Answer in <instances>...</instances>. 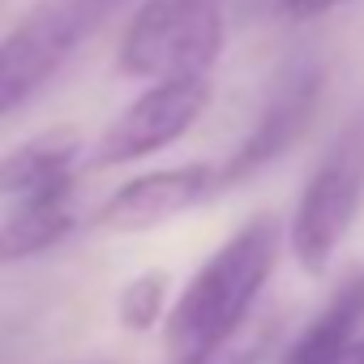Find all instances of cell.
I'll use <instances>...</instances> for the list:
<instances>
[{"instance_id": "obj_8", "label": "cell", "mask_w": 364, "mask_h": 364, "mask_svg": "<svg viewBox=\"0 0 364 364\" xmlns=\"http://www.w3.org/2000/svg\"><path fill=\"white\" fill-rule=\"evenodd\" d=\"M86 154V141L73 124L48 129L22 146H14L9 154H0V198H35L60 185L77 180V163Z\"/></svg>"}, {"instance_id": "obj_11", "label": "cell", "mask_w": 364, "mask_h": 364, "mask_svg": "<svg viewBox=\"0 0 364 364\" xmlns=\"http://www.w3.org/2000/svg\"><path fill=\"white\" fill-rule=\"evenodd\" d=\"M116 313H120V326L133 330V334L154 330V326L167 317V274H163V270H146V274L129 279V283L120 287Z\"/></svg>"}, {"instance_id": "obj_3", "label": "cell", "mask_w": 364, "mask_h": 364, "mask_svg": "<svg viewBox=\"0 0 364 364\" xmlns=\"http://www.w3.org/2000/svg\"><path fill=\"white\" fill-rule=\"evenodd\" d=\"M223 52L219 0H141L120 39V73L141 82L210 77Z\"/></svg>"}, {"instance_id": "obj_14", "label": "cell", "mask_w": 364, "mask_h": 364, "mask_svg": "<svg viewBox=\"0 0 364 364\" xmlns=\"http://www.w3.org/2000/svg\"><path fill=\"white\" fill-rule=\"evenodd\" d=\"M338 364H364V338H355V343L347 347V355H343Z\"/></svg>"}, {"instance_id": "obj_7", "label": "cell", "mask_w": 364, "mask_h": 364, "mask_svg": "<svg viewBox=\"0 0 364 364\" xmlns=\"http://www.w3.org/2000/svg\"><path fill=\"white\" fill-rule=\"evenodd\" d=\"M210 193H219V167L210 163H185V167H159L146 176H133L129 185H120L90 219V228L99 232H116V236H137V232H154L180 215H189L193 206H202Z\"/></svg>"}, {"instance_id": "obj_2", "label": "cell", "mask_w": 364, "mask_h": 364, "mask_svg": "<svg viewBox=\"0 0 364 364\" xmlns=\"http://www.w3.org/2000/svg\"><path fill=\"white\" fill-rule=\"evenodd\" d=\"M364 206V107L334 133L291 215V257L304 274H326Z\"/></svg>"}, {"instance_id": "obj_5", "label": "cell", "mask_w": 364, "mask_h": 364, "mask_svg": "<svg viewBox=\"0 0 364 364\" xmlns=\"http://www.w3.org/2000/svg\"><path fill=\"white\" fill-rule=\"evenodd\" d=\"M210 107V77H163L150 82L95 141L86 167H120L176 146Z\"/></svg>"}, {"instance_id": "obj_6", "label": "cell", "mask_w": 364, "mask_h": 364, "mask_svg": "<svg viewBox=\"0 0 364 364\" xmlns=\"http://www.w3.org/2000/svg\"><path fill=\"white\" fill-rule=\"evenodd\" d=\"M321 86H326V73H321V65L313 56L287 60L279 69L253 129L228 154V163H219V189H232L240 180L257 176L262 167H270L279 154H287L304 137V129H309V120H313V112L321 103Z\"/></svg>"}, {"instance_id": "obj_12", "label": "cell", "mask_w": 364, "mask_h": 364, "mask_svg": "<svg viewBox=\"0 0 364 364\" xmlns=\"http://www.w3.org/2000/svg\"><path fill=\"white\" fill-rule=\"evenodd\" d=\"M266 343H270V330H257L253 338H236V343H228L223 351H215L198 364H257L266 355Z\"/></svg>"}, {"instance_id": "obj_1", "label": "cell", "mask_w": 364, "mask_h": 364, "mask_svg": "<svg viewBox=\"0 0 364 364\" xmlns=\"http://www.w3.org/2000/svg\"><path fill=\"white\" fill-rule=\"evenodd\" d=\"M287 236L279 215H257L236 228L189 279L180 300L167 309L163 343L171 364H198L236 343L279 266Z\"/></svg>"}, {"instance_id": "obj_10", "label": "cell", "mask_w": 364, "mask_h": 364, "mask_svg": "<svg viewBox=\"0 0 364 364\" xmlns=\"http://www.w3.org/2000/svg\"><path fill=\"white\" fill-rule=\"evenodd\" d=\"M360 326H364V270L347 274L334 287L321 313L291 338L283 364H338L347 347L360 338Z\"/></svg>"}, {"instance_id": "obj_9", "label": "cell", "mask_w": 364, "mask_h": 364, "mask_svg": "<svg viewBox=\"0 0 364 364\" xmlns=\"http://www.w3.org/2000/svg\"><path fill=\"white\" fill-rule=\"evenodd\" d=\"M73 185H77V180H73ZM73 185H60V189H48V193H35V198H18L14 202L9 219L0 223V266L39 257L48 249H56L77 228Z\"/></svg>"}, {"instance_id": "obj_4", "label": "cell", "mask_w": 364, "mask_h": 364, "mask_svg": "<svg viewBox=\"0 0 364 364\" xmlns=\"http://www.w3.org/2000/svg\"><path fill=\"white\" fill-rule=\"evenodd\" d=\"M120 0H39L0 39V116L35 99Z\"/></svg>"}, {"instance_id": "obj_13", "label": "cell", "mask_w": 364, "mask_h": 364, "mask_svg": "<svg viewBox=\"0 0 364 364\" xmlns=\"http://www.w3.org/2000/svg\"><path fill=\"white\" fill-rule=\"evenodd\" d=\"M343 0H283V14L296 18V22H309V18H321L330 9H338Z\"/></svg>"}]
</instances>
